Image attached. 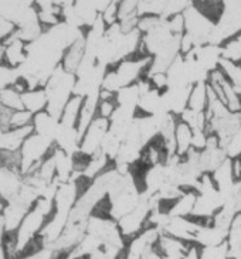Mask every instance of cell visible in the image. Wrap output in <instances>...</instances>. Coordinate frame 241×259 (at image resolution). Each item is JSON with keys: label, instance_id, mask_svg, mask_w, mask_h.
<instances>
[{"label": "cell", "instance_id": "1", "mask_svg": "<svg viewBox=\"0 0 241 259\" xmlns=\"http://www.w3.org/2000/svg\"><path fill=\"white\" fill-rule=\"evenodd\" d=\"M108 200L111 205L109 217L116 223L138 205L141 200V191L138 190L135 177L131 171L116 179L108 191Z\"/></svg>", "mask_w": 241, "mask_h": 259}, {"label": "cell", "instance_id": "2", "mask_svg": "<svg viewBox=\"0 0 241 259\" xmlns=\"http://www.w3.org/2000/svg\"><path fill=\"white\" fill-rule=\"evenodd\" d=\"M75 82H77V77L74 74L67 72L63 68V65H58L53 72V75L50 77L47 85L44 87L49 99L46 111L56 119L60 120L64 108L72 98Z\"/></svg>", "mask_w": 241, "mask_h": 259}, {"label": "cell", "instance_id": "3", "mask_svg": "<svg viewBox=\"0 0 241 259\" xmlns=\"http://www.w3.org/2000/svg\"><path fill=\"white\" fill-rule=\"evenodd\" d=\"M241 33V2L230 0L223 2V10L219 20L216 21L209 44L219 46L228 40L235 38Z\"/></svg>", "mask_w": 241, "mask_h": 259}, {"label": "cell", "instance_id": "4", "mask_svg": "<svg viewBox=\"0 0 241 259\" xmlns=\"http://www.w3.org/2000/svg\"><path fill=\"white\" fill-rule=\"evenodd\" d=\"M184 35H187L194 44V47H202L209 44L210 35L214 28V21L207 17L194 2L183 12Z\"/></svg>", "mask_w": 241, "mask_h": 259}, {"label": "cell", "instance_id": "5", "mask_svg": "<svg viewBox=\"0 0 241 259\" xmlns=\"http://www.w3.org/2000/svg\"><path fill=\"white\" fill-rule=\"evenodd\" d=\"M108 131H109V120L97 116L92 120V123L87 129V132L81 139L79 153L84 154L87 157H91L92 154H95L98 150H101L102 140L105 138Z\"/></svg>", "mask_w": 241, "mask_h": 259}, {"label": "cell", "instance_id": "6", "mask_svg": "<svg viewBox=\"0 0 241 259\" xmlns=\"http://www.w3.org/2000/svg\"><path fill=\"white\" fill-rule=\"evenodd\" d=\"M224 204H226V197L223 196L217 189L197 194V200H196L190 217L213 220V217L223 208Z\"/></svg>", "mask_w": 241, "mask_h": 259}, {"label": "cell", "instance_id": "7", "mask_svg": "<svg viewBox=\"0 0 241 259\" xmlns=\"http://www.w3.org/2000/svg\"><path fill=\"white\" fill-rule=\"evenodd\" d=\"M152 64V57L146 56L138 58V60H125L116 67V77L120 84V90L125 87L136 84L139 81L141 74L145 70H148Z\"/></svg>", "mask_w": 241, "mask_h": 259}, {"label": "cell", "instance_id": "8", "mask_svg": "<svg viewBox=\"0 0 241 259\" xmlns=\"http://www.w3.org/2000/svg\"><path fill=\"white\" fill-rule=\"evenodd\" d=\"M200 227H202V223L198 221H190L184 217H170L169 215V220L162 228V232L187 244H194V238L197 235Z\"/></svg>", "mask_w": 241, "mask_h": 259}, {"label": "cell", "instance_id": "9", "mask_svg": "<svg viewBox=\"0 0 241 259\" xmlns=\"http://www.w3.org/2000/svg\"><path fill=\"white\" fill-rule=\"evenodd\" d=\"M226 152L220 147L219 138L216 135H207L206 149L200 152V166L205 175L214 173L227 160Z\"/></svg>", "mask_w": 241, "mask_h": 259}, {"label": "cell", "instance_id": "10", "mask_svg": "<svg viewBox=\"0 0 241 259\" xmlns=\"http://www.w3.org/2000/svg\"><path fill=\"white\" fill-rule=\"evenodd\" d=\"M160 237V230L155 227H146L141 234L132 238L131 244L128 245L127 253L124 259H142V256L156 245L157 239Z\"/></svg>", "mask_w": 241, "mask_h": 259}, {"label": "cell", "instance_id": "11", "mask_svg": "<svg viewBox=\"0 0 241 259\" xmlns=\"http://www.w3.org/2000/svg\"><path fill=\"white\" fill-rule=\"evenodd\" d=\"M172 37H173V34L169 28V21L160 19V21L156 24L155 27L149 30L148 33L142 34V44H143L145 50L148 51L149 56L153 57L170 41Z\"/></svg>", "mask_w": 241, "mask_h": 259}, {"label": "cell", "instance_id": "12", "mask_svg": "<svg viewBox=\"0 0 241 259\" xmlns=\"http://www.w3.org/2000/svg\"><path fill=\"white\" fill-rule=\"evenodd\" d=\"M193 87L166 88L162 92V109L172 115H182L189 106V98Z\"/></svg>", "mask_w": 241, "mask_h": 259}, {"label": "cell", "instance_id": "13", "mask_svg": "<svg viewBox=\"0 0 241 259\" xmlns=\"http://www.w3.org/2000/svg\"><path fill=\"white\" fill-rule=\"evenodd\" d=\"M189 54L194 57L196 61L210 74L213 71L219 70L220 61L223 58V50L219 46L206 44L202 47L193 49Z\"/></svg>", "mask_w": 241, "mask_h": 259}, {"label": "cell", "instance_id": "14", "mask_svg": "<svg viewBox=\"0 0 241 259\" xmlns=\"http://www.w3.org/2000/svg\"><path fill=\"white\" fill-rule=\"evenodd\" d=\"M6 54H5V65H9L14 70L20 68L27 61V44L20 40L16 33L6 42Z\"/></svg>", "mask_w": 241, "mask_h": 259}, {"label": "cell", "instance_id": "15", "mask_svg": "<svg viewBox=\"0 0 241 259\" xmlns=\"http://www.w3.org/2000/svg\"><path fill=\"white\" fill-rule=\"evenodd\" d=\"M214 184L223 196L226 197V200L228 197L231 196L234 189V184H235V176H234V168H233V160L231 159H227L221 166H220L214 173L212 175Z\"/></svg>", "mask_w": 241, "mask_h": 259}, {"label": "cell", "instance_id": "16", "mask_svg": "<svg viewBox=\"0 0 241 259\" xmlns=\"http://www.w3.org/2000/svg\"><path fill=\"white\" fill-rule=\"evenodd\" d=\"M191 244L183 242L180 239L173 238L168 234L160 232V237L156 242V248L162 256H170V258H184L186 252L189 251Z\"/></svg>", "mask_w": 241, "mask_h": 259}, {"label": "cell", "instance_id": "17", "mask_svg": "<svg viewBox=\"0 0 241 259\" xmlns=\"http://www.w3.org/2000/svg\"><path fill=\"white\" fill-rule=\"evenodd\" d=\"M33 132H34L33 125L27 127H20V129H9L0 138V150L20 152L23 143Z\"/></svg>", "mask_w": 241, "mask_h": 259}, {"label": "cell", "instance_id": "18", "mask_svg": "<svg viewBox=\"0 0 241 259\" xmlns=\"http://www.w3.org/2000/svg\"><path fill=\"white\" fill-rule=\"evenodd\" d=\"M227 238H228V232L220 230L210 223V224H202L194 238V244H198L200 246L221 245L227 242Z\"/></svg>", "mask_w": 241, "mask_h": 259}, {"label": "cell", "instance_id": "19", "mask_svg": "<svg viewBox=\"0 0 241 259\" xmlns=\"http://www.w3.org/2000/svg\"><path fill=\"white\" fill-rule=\"evenodd\" d=\"M84 56H85V34L81 35L77 41L74 42L70 49L65 51L63 61H61L63 68L67 71V72H70V74H74V75H75L78 67L81 65L83 60H84Z\"/></svg>", "mask_w": 241, "mask_h": 259}, {"label": "cell", "instance_id": "20", "mask_svg": "<svg viewBox=\"0 0 241 259\" xmlns=\"http://www.w3.org/2000/svg\"><path fill=\"white\" fill-rule=\"evenodd\" d=\"M60 127H61L60 126V120L56 119L54 116H51L47 111H43V112L34 115V119H33L34 133H38L42 136L56 140Z\"/></svg>", "mask_w": 241, "mask_h": 259}, {"label": "cell", "instance_id": "21", "mask_svg": "<svg viewBox=\"0 0 241 259\" xmlns=\"http://www.w3.org/2000/svg\"><path fill=\"white\" fill-rule=\"evenodd\" d=\"M166 184V166L163 163L150 166L145 175V190L150 196L157 194L163 186Z\"/></svg>", "mask_w": 241, "mask_h": 259}, {"label": "cell", "instance_id": "22", "mask_svg": "<svg viewBox=\"0 0 241 259\" xmlns=\"http://www.w3.org/2000/svg\"><path fill=\"white\" fill-rule=\"evenodd\" d=\"M21 98H23V106H24V109L28 111V112H31L33 115L40 113L47 109L49 99H47V94H46L44 88L30 90V91L24 92L21 95Z\"/></svg>", "mask_w": 241, "mask_h": 259}, {"label": "cell", "instance_id": "23", "mask_svg": "<svg viewBox=\"0 0 241 259\" xmlns=\"http://www.w3.org/2000/svg\"><path fill=\"white\" fill-rule=\"evenodd\" d=\"M83 104H84V98L77 97V95H72V98L68 101V104L65 105L63 113H61V118H60L61 127H65V129L77 127L78 118H79V112H81Z\"/></svg>", "mask_w": 241, "mask_h": 259}, {"label": "cell", "instance_id": "24", "mask_svg": "<svg viewBox=\"0 0 241 259\" xmlns=\"http://www.w3.org/2000/svg\"><path fill=\"white\" fill-rule=\"evenodd\" d=\"M197 200V194L196 191H186L183 196L180 197L179 200H176V203L170 207V210L168 211L170 217H184L187 218L191 215L194 204Z\"/></svg>", "mask_w": 241, "mask_h": 259}, {"label": "cell", "instance_id": "25", "mask_svg": "<svg viewBox=\"0 0 241 259\" xmlns=\"http://www.w3.org/2000/svg\"><path fill=\"white\" fill-rule=\"evenodd\" d=\"M108 160H109L108 156L102 150H98L97 153L92 154L91 157H88V161L83 170V179H88V180L97 179L101 173H104L102 170L105 168Z\"/></svg>", "mask_w": 241, "mask_h": 259}, {"label": "cell", "instance_id": "26", "mask_svg": "<svg viewBox=\"0 0 241 259\" xmlns=\"http://www.w3.org/2000/svg\"><path fill=\"white\" fill-rule=\"evenodd\" d=\"M141 91L138 84L131 85V87H125L115 94V102L116 106H127V108H132V109H138L139 108V99H141Z\"/></svg>", "mask_w": 241, "mask_h": 259}, {"label": "cell", "instance_id": "27", "mask_svg": "<svg viewBox=\"0 0 241 259\" xmlns=\"http://www.w3.org/2000/svg\"><path fill=\"white\" fill-rule=\"evenodd\" d=\"M139 108L149 115L165 112L162 109V94L159 92V90L152 88L150 91L143 94L139 99Z\"/></svg>", "mask_w": 241, "mask_h": 259}, {"label": "cell", "instance_id": "28", "mask_svg": "<svg viewBox=\"0 0 241 259\" xmlns=\"http://www.w3.org/2000/svg\"><path fill=\"white\" fill-rule=\"evenodd\" d=\"M74 6H75V10H77L79 19L83 21L84 27L91 28L95 21L98 20V17L101 14L97 12V9L94 6V2H87V0H78V2H74Z\"/></svg>", "mask_w": 241, "mask_h": 259}, {"label": "cell", "instance_id": "29", "mask_svg": "<svg viewBox=\"0 0 241 259\" xmlns=\"http://www.w3.org/2000/svg\"><path fill=\"white\" fill-rule=\"evenodd\" d=\"M207 90H209V85L207 82L203 84L194 85L191 88L190 98H189V109L191 111H197V112H205L206 108H207Z\"/></svg>", "mask_w": 241, "mask_h": 259}, {"label": "cell", "instance_id": "30", "mask_svg": "<svg viewBox=\"0 0 241 259\" xmlns=\"http://www.w3.org/2000/svg\"><path fill=\"white\" fill-rule=\"evenodd\" d=\"M219 68L226 75V78L233 84L234 90L241 97V67L238 64H234L226 58H221Z\"/></svg>", "mask_w": 241, "mask_h": 259}, {"label": "cell", "instance_id": "31", "mask_svg": "<svg viewBox=\"0 0 241 259\" xmlns=\"http://www.w3.org/2000/svg\"><path fill=\"white\" fill-rule=\"evenodd\" d=\"M180 119L183 123L190 127L191 132H206L207 127V118H206L205 112H197V111H191V109H186L182 115Z\"/></svg>", "mask_w": 241, "mask_h": 259}, {"label": "cell", "instance_id": "32", "mask_svg": "<svg viewBox=\"0 0 241 259\" xmlns=\"http://www.w3.org/2000/svg\"><path fill=\"white\" fill-rule=\"evenodd\" d=\"M220 84L223 87V92H224V104L228 108L230 112H240L241 108V97L235 92L233 84L226 78V75H223V78L220 79Z\"/></svg>", "mask_w": 241, "mask_h": 259}, {"label": "cell", "instance_id": "33", "mask_svg": "<svg viewBox=\"0 0 241 259\" xmlns=\"http://www.w3.org/2000/svg\"><path fill=\"white\" fill-rule=\"evenodd\" d=\"M191 138H193V132L191 129L186 123L180 122L177 123L176 127V146H177V154L180 157H183L187 154V152L191 149Z\"/></svg>", "mask_w": 241, "mask_h": 259}, {"label": "cell", "instance_id": "34", "mask_svg": "<svg viewBox=\"0 0 241 259\" xmlns=\"http://www.w3.org/2000/svg\"><path fill=\"white\" fill-rule=\"evenodd\" d=\"M227 244H228V251H230V259H233L237 253L241 251V218L240 214L235 217L233 224L230 227L228 231V238H227Z\"/></svg>", "mask_w": 241, "mask_h": 259}, {"label": "cell", "instance_id": "35", "mask_svg": "<svg viewBox=\"0 0 241 259\" xmlns=\"http://www.w3.org/2000/svg\"><path fill=\"white\" fill-rule=\"evenodd\" d=\"M165 6H166V0H139L138 14L139 17H145V16L162 17Z\"/></svg>", "mask_w": 241, "mask_h": 259}, {"label": "cell", "instance_id": "36", "mask_svg": "<svg viewBox=\"0 0 241 259\" xmlns=\"http://www.w3.org/2000/svg\"><path fill=\"white\" fill-rule=\"evenodd\" d=\"M0 105L6 106V108L12 109V111L24 109L21 94L16 91L13 87H7V88L0 91Z\"/></svg>", "mask_w": 241, "mask_h": 259}, {"label": "cell", "instance_id": "37", "mask_svg": "<svg viewBox=\"0 0 241 259\" xmlns=\"http://www.w3.org/2000/svg\"><path fill=\"white\" fill-rule=\"evenodd\" d=\"M200 259H230L228 244L224 242L221 245L202 246L200 248Z\"/></svg>", "mask_w": 241, "mask_h": 259}, {"label": "cell", "instance_id": "38", "mask_svg": "<svg viewBox=\"0 0 241 259\" xmlns=\"http://www.w3.org/2000/svg\"><path fill=\"white\" fill-rule=\"evenodd\" d=\"M120 145H122V142H120L115 135H112V133L108 131V133L105 135V138H104V140H102L101 150L108 156V159H109V160L115 161L116 156H118V152H119Z\"/></svg>", "mask_w": 241, "mask_h": 259}, {"label": "cell", "instance_id": "39", "mask_svg": "<svg viewBox=\"0 0 241 259\" xmlns=\"http://www.w3.org/2000/svg\"><path fill=\"white\" fill-rule=\"evenodd\" d=\"M193 2H187V0H168L166 6H165V12H163L162 17L165 20H170L172 17H175L177 14H183V12L190 6Z\"/></svg>", "mask_w": 241, "mask_h": 259}, {"label": "cell", "instance_id": "40", "mask_svg": "<svg viewBox=\"0 0 241 259\" xmlns=\"http://www.w3.org/2000/svg\"><path fill=\"white\" fill-rule=\"evenodd\" d=\"M33 119H34V115L26 111V109L14 111L13 115H12V119H10V127L9 129H20V127L31 126Z\"/></svg>", "mask_w": 241, "mask_h": 259}, {"label": "cell", "instance_id": "41", "mask_svg": "<svg viewBox=\"0 0 241 259\" xmlns=\"http://www.w3.org/2000/svg\"><path fill=\"white\" fill-rule=\"evenodd\" d=\"M139 17L138 14V2L135 0H122L118 7V21L129 20Z\"/></svg>", "mask_w": 241, "mask_h": 259}, {"label": "cell", "instance_id": "42", "mask_svg": "<svg viewBox=\"0 0 241 259\" xmlns=\"http://www.w3.org/2000/svg\"><path fill=\"white\" fill-rule=\"evenodd\" d=\"M221 50H223V58L234 64L241 61V41H238L237 38L230 40L224 47H221Z\"/></svg>", "mask_w": 241, "mask_h": 259}, {"label": "cell", "instance_id": "43", "mask_svg": "<svg viewBox=\"0 0 241 259\" xmlns=\"http://www.w3.org/2000/svg\"><path fill=\"white\" fill-rule=\"evenodd\" d=\"M224 152H226L227 157L231 159V160L241 157V126L238 127L237 132L234 133V136L228 142Z\"/></svg>", "mask_w": 241, "mask_h": 259}, {"label": "cell", "instance_id": "44", "mask_svg": "<svg viewBox=\"0 0 241 259\" xmlns=\"http://www.w3.org/2000/svg\"><path fill=\"white\" fill-rule=\"evenodd\" d=\"M101 90L104 91L111 92V94H116L120 90V84L116 77V72L115 71H108L106 75L102 79V85H101Z\"/></svg>", "mask_w": 241, "mask_h": 259}, {"label": "cell", "instance_id": "45", "mask_svg": "<svg viewBox=\"0 0 241 259\" xmlns=\"http://www.w3.org/2000/svg\"><path fill=\"white\" fill-rule=\"evenodd\" d=\"M184 191L183 189L180 187H176V186H170V184H165L160 191L157 193V196L160 197V200H179L180 197L183 196Z\"/></svg>", "mask_w": 241, "mask_h": 259}, {"label": "cell", "instance_id": "46", "mask_svg": "<svg viewBox=\"0 0 241 259\" xmlns=\"http://www.w3.org/2000/svg\"><path fill=\"white\" fill-rule=\"evenodd\" d=\"M118 7H119V2H111L109 6L105 9V12L101 14V17H102V20L106 24V27L118 23Z\"/></svg>", "mask_w": 241, "mask_h": 259}, {"label": "cell", "instance_id": "47", "mask_svg": "<svg viewBox=\"0 0 241 259\" xmlns=\"http://www.w3.org/2000/svg\"><path fill=\"white\" fill-rule=\"evenodd\" d=\"M169 21V28L173 35H183L184 34V17L183 14H177L172 17Z\"/></svg>", "mask_w": 241, "mask_h": 259}, {"label": "cell", "instance_id": "48", "mask_svg": "<svg viewBox=\"0 0 241 259\" xmlns=\"http://www.w3.org/2000/svg\"><path fill=\"white\" fill-rule=\"evenodd\" d=\"M207 145V133L206 132H193V138H191V147L197 152H202L206 149Z\"/></svg>", "mask_w": 241, "mask_h": 259}, {"label": "cell", "instance_id": "49", "mask_svg": "<svg viewBox=\"0 0 241 259\" xmlns=\"http://www.w3.org/2000/svg\"><path fill=\"white\" fill-rule=\"evenodd\" d=\"M115 108L116 106H115V102H112V99L111 101H101V104H99V116L109 120V118L112 116L113 111H115Z\"/></svg>", "mask_w": 241, "mask_h": 259}, {"label": "cell", "instance_id": "50", "mask_svg": "<svg viewBox=\"0 0 241 259\" xmlns=\"http://www.w3.org/2000/svg\"><path fill=\"white\" fill-rule=\"evenodd\" d=\"M150 79V82L155 85L156 90H165V88H168V77H166V74H156L153 77L149 78Z\"/></svg>", "mask_w": 241, "mask_h": 259}, {"label": "cell", "instance_id": "51", "mask_svg": "<svg viewBox=\"0 0 241 259\" xmlns=\"http://www.w3.org/2000/svg\"><path fill=\"white\" fill-rule=\"evenodd\" d=\"M234 200L238 203V205H241V180H237L235 184H234V189H233V193H231V196ZM228 197V198H230Z\"/></svg>", "mask_w": 241, "mask_h": 259}, {"label": "cell", "instance_id": "52", "mask_svg": "<svg viewBox=\"0 0 241 259\" xmlns=\"http://www.w3.org/2000/svg\"><path fill=\"white\" fill-rule=\"evenodd\" d=\"M233 259H241V251L238 253H237V255H235V256H234Z\"/></svg>", "mask_w": 241, "mask_h": 259}, {"label": "cell", "instance_id": "53", "mask_svg": "<svg viewBox=\"0 0 241 259\" xmlns=\"http://www.w3.org/2000/svg\"><path fill=\"white\" fill-rule=\"evenodd\" d=\"M235 38H237V40H238V41H241V33L238 35H237V37H235Z\"/></svg>", "mask_w": 241, "mask_h": 259}, {"label": "cell", "instance_id": "54", "mask_svg": "<svg viewBox=\"0 0 241 259\" xmlns=\"http://www.w3.org/2000/svg\"><path fill=\"white\" fill-rule=\"evenodd\" d=\"M238 113H240V118H241V108H240V112H238Z\"/></svg>", "mask_w": 241, "mask_h": 259}, {"label": "cell", "instance_id": "55", "mask_svg": "<svg viewBox=\"0 0 241 259\" xmlns=\"http://www.w3.org/2000/svg\"><path fill=\"white\" fill-rule=\"evenodd\" d=\"M240 214H241V205H240Z\"/></svg>", "mask_w": 241, "mask_h": 259}, {"label": "cell", "instance_id": "56", "mask_svg": "<svg viewBox=\"0 0 241 259\" xmlns=\"http://www.w3.org/2000/svg\"><path fill=\"white\" fill-rule=\"evenodd\" d=\"M240 218H241V214H240Z\"/></svg>", "mask_w": 241, "mask_h": 259}]
</instances>
